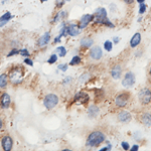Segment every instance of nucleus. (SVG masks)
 <instances>
[{
	"label": "nucleus",
	"instance_id": "f257e3e1",
	"mask_svg": "<svg viewBox=\"0 0 151 151\" xmlns=\"http://www.w3.org/2000/svg\"><path fill=\"white\" fill-rule=\"evenodd\" d=\"M94 21L93 24L97 26H104L108 28H115V24L108 17V11L105 7L100 6L94 11Z\"/></svg>",
	"mask_w": 151,
	"mask_h": 151
},
{
	"label": "nucleus",
	"instance_id": "f03ea898",
	"mask_svg": "<svg viewBox=\"0 0 151 151\" xmlns=\"http://www.w3.org/2000/svg\"><path fill=\"white\" fill-rule=\"evenodd\" d=\"M107 140V136L103 131L101 130H94L89 133L86 140V146L89 148H97L102 143H105Z\"/></svg>",
	"mask_w": 151,
	"mask_h": 151
},
{
	"label": "nucleus",
	"instance_id": "7ed1b4c3",
	"mask_svg": "<svg viewBox=\"0 0 151 151\" xmlns=\"http://www.w3.org/2000/svg\"><path fill=\"white\" fill-rule=\"evenodd\" d=\"M131 101V95L129 92H120L115 96L114 99V105H115L116 108L118 109H123L125 107L128 106V104Z\"/></svg>",
	"mask_w": 151,
	"mask_h": 151
},
{
	"label": "nucleus",
	"instance_id": "20e7f679",
	"mask_svg": "<svg viewBox=\"0 0 151 151\" xmlns=\"http://www.w3.org/2000/svg\"><path fill=\"white\" fill-rule=\"evenodd\" d=\"M23 73L24 69L22 67H15L13 68L9 73V80L13 85H19L23 80Z\"/></svg>",
	"mask_w": 151,
	"mask_h": 151
},
{
	"label": "nucleus",
	"instance_id": "39448f33",
	"mask_svg": "<svg viewBox=\"0 0 151 151\" xmlns=\"http://www.w3.org/2000/svg\"><path fill=\"white\" fill-rule=\"evenodd\" d=\"M58 102H60V99H58V97L57 96V95L53 94V93H50V94H47L45 96L42 103H43L45 108L47 109V110L50 111L58 106Z\"/></svg>",
	"mask_w": 151,
	"mask_h": 151
},
{
	"label": "nucleus",
	"instance_id": "423d86ee",
	"mask_svg": "<svg viewBox=\"0 0 151 151\" xmlns=\"http://www.w3.org/2000/svg\"><path fill=\"white\" fill-rule=\"evenodd\" d=\"M138 100H139L140 104L143 106H148L151 104V89L145 87L142 88L139 92H138Z\"/></svg>",
	"mask_w": 151,
	"mask_h": 151
},
{
	"label": "nucleus",
	"instance_id": "0eeeda50",
	"mask_svg": "<svg viewBox=\"0 0 151 151\" xmlns=\"http://www.w3.org/2000/svg\"><path fill=\"white\" fill-rule=\"evenodd\" d=\"M136 83V76L134 74L133 72H127L125 73V75H124V77L122 78V82H121V84H122V86L124 88H126V89H130V88H132L134 85H135Z\"/></svg>",
	"mask_w": 151,
	"mask_h": 151
},
{
	"label": "nucleus",
	"instance_id": "6e6552de",
	"mask_svg": "<svg viewBox=\"0 0 151 151\" xmlns=\"http://www.w3.org/2000/svg\"><path fill=\"white\" fill-rule=\"evenodd\" d=\"M89 58L92 62H99L103 58V50L99 45H93L89 50Z\"/></svg>",
	"mask_w": 151,
	"mask_h": 151
},
{
	"label": "nucleus",
	"instance_id": "1a4fd4ad",
	"mask_svg": "<svg viewBox=\"0 0 151 151\" xmlns=\"http://www.w3.org/2000/svg\"><path fill=\"white\" fill-rule=\"evenodd\" d=\"M94 21V14L91 13H86L84 15L81 16V18L78 21V26L81 30H84L87 27H89V25L91 23H93Z\"/></svg>",
	"mask_w": 151,
	"mask_h": 151
},
{
	"label": "nucleus",
	"instance_id": "9d476101",
	"mask_svg": "<svg viewBox=\"0 0 151 151\" xmlns=\"http://www.w3.org/2000/svg\"><path fill=\"white\" fill-rule=\"evenodd\" d=\"M110 75L112 77V79L115 80V81L121 79V78H122V75H123L122 65H121V64H115V65H112V68L110 70Z\"/></svg>",
	"mask_w": 151,
	"mask_h": 151
},
{
	"label": "nucleus",
	"instance_id": "9b49d317",
	"mask_svg": "<svg viewBox=\"0 0 151 151\" xmlns=\"http://www.w3.org/2000/svg\"><path fill=\"white\" fill-rule=\"evenodd\" d=\"M90 101V96L87 92L80 91L75 94L74 102L76 104H87Z\"/></svg>",
	"mask_w": 151,
	"mask_h": 151
},
{
	"label": "nucleus",
	"instance_id": "f8f14e48",
	"mask_svg": "<svg viewBox=\"0 0 151 151\" xmlns=\"http://www.w3.org/2000/svg\"><path fill=\"white\" fill-rule=\"evenodd\" d=\"M82 30L78 26V22H69L68 23V35L70 37H77L81 35Z\"/></svg>",
	"mask_w": 151,
	"mask_h": 151
},
{
	"label": "nucleus",
	"instance_id": "ddd939ff",
	"mask_svg": "<svg viewBox=\"0 0 151 151\" xmlns=\"http://www.w3.org/2000/svg\"><path fill=\"white\" fill-rule=\"evenodd\" d=\"M117 120L122 124H127L132 120V114L127 110H122L117 114Z\"/></svg>",
	"mask_w": 151,
	"mask_h": 151
},
{
	"label": "nucleus",
	"instance_id": "4468645a",
	"mask_svg": "<svg viewBox=\"0 0 151 151\" xmlns=\"http://www.w3.org/2000/svg\"><path fill=\"white\" fill-rule=\"evenodd\" d=\"M138 119H139L140 123L142 125H144L145 127L150 128L151 127V113L150 112H141L138 116Z\"/></svg>",
	"mask_w": 151,
	"mask_h": 151
},
{
	"label": "nucleus",
	"instance_id": "2eb2a0df",
	"mask_svg": "<svg viewBox=\"0 0 151 151\" xmlns=\"http://www.w3.org/2000/svg\"><path fill=\"white\" fill-rule=\"evenodd\" d=\"M10 104H11V98L9 96V94L6 93V92L2 93L1 96H0V108L2 110H7L10 107Z\"/></svg>",
	"mask_w": 151,
	"mask_h": 151
},
{
	"label": "nucleus",
	"instance_id": "dca6fc26",
	"mask_svg": "<svg viewBox=\"0 0 151 151\" xmlns=\"http://www.w3.org/2000/svg\"><path fill=\"white\" fill-rule=\"evenodd\" d=\"M50 40H52V35L50 31H47L37 40V47L40 48L45 47L50 42Z\"/></svg>",
	"mask_w": 151,
	"mask_h": 151
},
{
	"label": "nucleus",
	"instance_id": "f3484780",
	"mask_svg": "<svg viewBox=\"0 0 151 151\" xmlns=\"http://www.w3.org/2000/svg\"><path fill=\"white\" fill-rule=\"evenodd\" d=\"M1 147L5 151H10L13 147V140L9 135H5L1 139Z\"/></svg>",
	"mask_w": 151,
	"mask_h": 151
},
{
	"label": "nucleus",
	"instance_id": "a211bd4d",
	"mask_svg": "<svg viewBox=\"0 0 151 151\" xmlns=\"http://www.w3.org/2000/svg\"><path fill=\"white\" fill-rule=\"evenodd\" d=\"M87 114H88V116H89V118H91V119L97 118L100 114V107L96 104L90 105L87 108Z\"/></svg>",
	"mask_w": 151,
	"mask_h": 151
},
{
	"label": "nucleus",
	"instance_id": "6ab92c4d",
	"mask_svg": "<svg viewBox=\"0 0 151 151\" xmlns=\"http://www.w3.org/2000/svg\"><path fill=\"white\" fill-rule=\"evenodd\" d=\"M80 45L83 50H90L94 45V40L91 36H84L80 40Z\"/></svg>",
	"mask_w": 151,
	"mask_h": 151
},
{
	"label": "nucleus",
	"instance_id": "aec40b11",
	"mask_svg": "<svg viewBox=\"0 0 151 151\" xmlns=\"http://www.w3.org/2000/svg\"><path fill=\"white\" fill-rule=\"evenodd\" d=\"M141 41H142V35L140 32H135L132 35V37H131L129 45H130L131 48H136L139 47Z\"/></svg>",
	"mask_w": 151,
	"mask_h": 151
},
{
	"label": "nucleus",
	"instance_id": "412c9836",
	"mask_svg": "<svg viewBox=\"0 0 151 151\" xmlns=\"http://www.w3.org/2000/svg\"><path fill=\"white\" fill-rule=\"evenodd\" d=\"M11 18H12L11 12L6 11L5 13L2 14V15L0 16V27H3L4 25H6V24L10 21Z\"/></svg>",
	"mask_w": 151,
	"mask_h": 151
},
{
	"label": "nucleus",
	"instance_id": "4be33fe9",
	"mask_svg": "<svg viewBox=\"0 0 151 151\" xmlns=\"http://www.w3.org/2000/svg\"><path fill=\"white\" fill-rule=\"evenodd\" d=\"M8 79H9V76L5 74V73L0 75V89H4V88L7 87Z\"/></svg>",
	"mask_w": 151,
	"mask_h": 151
},
{
	"label": "nucleus",
	"instance_id": "5701e85b",
	"mask_svg": "<svg viewBox=\"0 0 151 151\" xmlns=\"http://www.w3.org/2000/svg\"><path fill=\"white\" fill-rule=\"evenodd\" d=\"M55 52L57 53L58 57L65 58V55H67V53H68V50H67V48L64 47V45H60V47H58L57 48H55Z\"/></svg>",
	"mask_w": 151,
	"mask_h": 151
},
{
	"label": "nucleus",
	"instance_id": "b1692460",
	"mask_svg": "<svg viewBox=\"0 0 151 151\" xmlns=\"http://www.w3.org/2000/svg\"><path fill=\"white\" fill-rule=\"evenodd\" d=\"M113 45H114L113 41L107 40H105V41H104V43H103V48H104L105 50H106V52H111L112 50H113Z\"/></svg>",
	"mask_w": 151,
	"mask_h": 151
},
{
	"label": "nucleus",
	"instance_id": "393cba45",
	"mask_svg": "<svg viewBox=\"0 0 151 151\" xmlns=\"http://www.w3.org/2000/svg\"><path fill=\"white\" fill-rule=\"evenodd\" d=\"M82 64V58L80 57V55H74V57L72 58V60H70V65H72V67H74V65H79Z\"/></svg>",
	"mask_w": 151,
	"mask_h": 151
},
{
	"label": "nucleus",
	"instance_id": "a878e982",
	"mask_svg": "<svg viewBox=\"0 0 151 151\" xmlns=\"http://www.w3.org/2000/svg\"><path fill=\"white\" fill-rule=\"evenodd\" d=\"M60 21H63L62 20V17H60V11H58V12H55V15L52 16V20H50V24H58V22H60Z\"/></svg>",
	"mask_w": 151,
	"mask_h": 151
},
{
	"label": "nucleus",
	"instance_id": "bb28decb",
	"mask_svg": "<svg viewBox=\"0 0 151 151\" xmlns=\"http://www.w3.org/2000/svg\"><path fill=\"white\" fill-rule=\"evenodd\" d=\"M147 11V4L146 3H141L138 5V14L139 15H144Z\"/></svg>",
	"mask_w": 151,
	"mask_h": 151
},
{
	"label": "nucleus",
	"instance_id": "cd10ccee",
	"mask_svg": "<svg viewBox=\"0 0 151 151\" xmlns=\"http://www.w3.org/2000/svg\"><path fill=\"white\" fill-rule=\"evenodd\" d=\"M58 55H57V53H55V52L52 53V55H50V58H47V64L53 65L55 63L58 62Z\"/></svg>",
	"mask_w": 151,
	"mask_h": 151
},
{
	"label": "nucleus",
	"instance_id": "c85d7f7f",
	"mask_svg": "<svg viewBox=\"0 0 151 151\" xmlns=\"http://www.w3.org/2000/svg\"><path fill=\"white\" fill-rule=\"evenodd\" d=\"M90 78V74L89 73H84L81 77L79 78V80H78V82L79 83H87V81L89 80Z\"/></svg>",
	"mask_w": 151,
	"mask_h": 151
},
{
	"label": "nucleus",
	"instance_id": "c756f323",
	"mask_svg": "<svg viewBox=\"0 0 151 151\" xmlns=\"http://www.w3.org/2000/svg\"><path fill=\"white\" fill-rule=\"evenodd\" d=\"M19 55H21L24 58H29L30 57V52H28L27 48H22V50H19Z\"/></svg>",
	"mask_w": 151,
	"mask_h": 151
},
{
	"label": "nucleus",
	"instance_id": "7c9ffc66",
	"mask_svg": "<svg viewBox=\"0 0 151 151\" xmlns=\"http://www.w3.org/2000/svg\"><path fill=\"white\" fill-rule=\"evenodd\" d=\"M68 68H69V65L68 64H60L58 65V70H60V72H63V73L67 72Z\"/></svg>",
	"mask_w": 151,
	"mask_h": 151
},
{
	"label": "nucleus",
	"instance_id": "2f4dec72",
	"mask_svg": "<svg viewBox=\"0 0 151 151\" xmlns=\"http://www.w3.org/2000/svg\"><path fill=\"white\" fill-rule=\"evenodd\" d=\"M65 0H55V7L58 9H62L63 6L65 5Z\"/></svg>",
	"mask_w": 151,
	"mask_h": 151
},
{
	"label": "nucleus",
	"instance_id": "473e14b6",
	"mask_svg": "<svg viewBox=\"0 0 151 151\" xmlns=\"http://www.w3.org/2000/svg\"><path fill=\"white\" fill-rule=\"evenodd\" d=\"M121 147H122L123 150H129L130 149V144H129V142H127V141H122L121 142Z\"/></svg>",
	"mask_w": 151,
	"mask_h": 151
},
{
	"label": "nucleus",
	"instance_id": "72a5a7b5",
	"mask_svg": "<svg viewBox=\"0 0 151 151\" xmlns=\"http://www.w3.org/2000/svg\"><path fill=\"white\" fill-rule=\"evenodd\" d=\"M60 17H62V20H65L68 18V16H69V13L65 10H60Z\"/></svg>",
	"mask_w": 151,
	"mask_h": 151
},
{
	"label": "nucleus",
	"instance_id": "f704fd0d",
	"mask_svg": "<svg viewBox=\"0 0 151 151\" xmlns=\"http://www.w3.org/2000/svg\"><path fill=\"white\" fill-rule=\"evenodd\" d=\"M23 63H24L25 65H27L33 67V60H31L30 58H24V60H23Z\"/></svg>",
	"mask_w": 151,
	"mask_h": 151
},
{
	"label": "nucleus",
	"instance_id": "c9c22d12",
	"mask_svg": "<svg viewBox=\"0 0 151 151\" xmlns=\"http://www.w3.org/2000/svg\"><path fill=\"white\" fill-rule=\"evenodd\" d=\"M18 53H19V50H16V48H13V50H12L11 52L6 55V57H7V58H10V57H13V55H18Z\"/></svg>",
	"mask_w": 151,
	"mask_h": 151
},
{
	"label": "nucleus",
	"instance_id": "e433bc0d",
	"mask_svg": "<svg viewBox=\"0 0 151 151\" xmlns=\"http://www.w3.org/2000/svg\"><path fill=\"white\" fill-rule=\"evenodd\" d=\"M73 81V78L72 77H65L64 80H63V84L64 85H69L70 84V82Z\"/></svg>",
	"mask_w": 151,
	"mask_h": 151
},
{
	"label": "nucleus",
	"instance_id": "4c0bfd02",
	"mask_svg": "<svg viewBox=\"0 0 151 151\" xmlns=\"http://www.w3.org/2000/svg\"><path fill=\"white\" fill-rule=\"evenodd\" d=\"M143 55V50H137L134 53V55H135V58H141Z\"/></svg>",
	"mask_w": 151,
	"mask_h": 151
},
{
	"label": "nucleus",
	"instance_id": "58836bf2",
	"mask_svg": "<svg viewBox=\"0 0 151 151\" xmlns=\"http://www.w3.org/2000/svg\"><path fill=\"white\" fill-rule=\"evenodd\" d=\"M60 41H62V36H60V35H58V36H55V37L53 38V43H55V45L60 43Z\"/></svg>",
	"mask_w": 151,
	"mask_h": 151
},
{
	"label": "nucleus",
	"instance_id": "ea45409f",
	"mask_svg": "<svg viewBox=\"0 0 151 151\" xmlns=\"http://www.w3.org/2000/svg\"><path fill=\"white\" fill-rule=\"evenodd\" d=\"M120 40H121V38L119 37V36H114V37L112 38V41H113L114 45H118V43L120 42Z\"/></svg>",
	"mask_w": 151,
	"mask_h": 151
},
{
	"label": "nucleus",
	"instance_id": "a19ab883",
	"mask_svg": "<svg viewBox=\"0 0 151 151\" xmlns=\"http://www.w3.org/2000/svg\"><path fill=\"white\" fill-rule=\"evenodd\" d=\"M122 1L126 4V5H133L134 2H135L136 0H122Z\"/></svg>",
	"mask_w": 151,
	"mask_h": 151
},
{
	"label": "nucleus",
	"instance_id": "79ce46f5",
	"mask_svg": "<svg viewBox=\"0 0 151 151\" xmlns=\"http://www.w3.org/2000/svg\"><path fill=\"white\" fill-rule=\"evenodd\" d=\"M129 150H130V151H138V150H139V145H138V144H134L133 146H131Z\"/></svg>",
	"mask_w": 151,
	"mask_h": 151
},
{
	"label": "nucleus",
	"instance_id": "37998d69",
	"mask_svg": "<svg viewBox=\"0 0 151 151\" xmlns=\"http://www.w3.org/2000/svg\"><path fill=\"white\" fill-rule=\"evenodd\" d=\"M110 10L112 11V12H115L116 11V9H117V6H116V4H114V3H112V4H110Z\"/></svg>",
	"mask_w": 151,
	"mask_h": 151
},
{
	"label": "nucleus",
	"instance_id": "c03bdc74",
	"mask_svg": "<svg viewBox=\"0 0 151 151\" xmlns=\"http://www.w3.org/2000/svg\"><path fill=\"white\" fill-rule=\"evenodd\" d=\"M142 20H143V15H139V17H138L137 21H138V22H142Z\"/></svg>",
	"mask_w": 151,
	"mask_h": 151
},
{
	"label": "nucleus",
	"instance_id": "a18cd8bd",
	"mask_svg": "<svg viewBox=\"0 0 151 151\" xmlns=\"http://www.w3.org/2000/svg\"><path fill=\"white\" fill-rule=\"evenodd\" d=\"M146 0H136V2H137L138 4H141V3H145Z\"/></svg>",
	"mask_w": 151,
	"mask_h": 151
},
{
	"label": "nucleus",
	"instance_id": "49530a36",
	"mask_svg": "<svg viewBox=\"0 0 151 151\" xmlns=\"http://www.w3.org/2000/svg\"><path fill=\"white\" fill-rule=\"evenodd\" d=\"M3 128V121H2V119L0 118V130Z\"/></svg>",
	"mask_w": 151,
	"mask_h": 151
},
{
	"label": "nucleus",
	"instance_id": "de8ad7c7",
	"mask_svg": "<svg viewBox=\"0 0 151 151\" xmlns=\"http://www.w3.org/2000/svg\"><path fill=\"white\" fill-rule=\"evenodd\" d=\"M148 74H149V77L151 78V65H150V68H149V70H148Z\"/></svg>",
	"mask_w": 151,
	"mask_h": 151
},
{
	"label": "nucleus",
	"instance_id": "09e8293b",
	"mask_svg": "<svg viewBox=\"0 0 151 151\" xmlns=\"http://www.w3.org/2000/svg\"><path fill=\"white\" fill-rule=\"evenodd\" d=\"M40 1L41 2V3H45V2H47V0H40Z\"/></svg>",
	"mask_w": 151,
	"mask_h": 151
},
{
	"label": "nucleus",
	"instance_id": "8fccbe9b",
	"mask_svg": "<svg viewBox=\"0 0 151 151\" xmlns=\"http://www.w3.org/2000/svg\"><path fill=\"white\" fill-rule=\"evenodd\" d=\"M64 151H70V149H69V148H65V149H63Z\"/></svg>",
	"mask_w": 151,
	"mask_h": 151
},
{
	"label": "nucleus",
	"instance_id": "3c124183",
	"mask_svg": "<svg viewBox=\"0 0 151 151\" xmlns=\"http://www.w3.org/2000/svg\"><path fill=\"white\" fill-rule=\"evenodd\" d=\"M70 0H65V2H70Z\"/></svg>",
	"mask_w": 151,
	"mask_h": 151
},
{
	"label": "nucleus",
	"instance_id": "603ef678",
	"mask_svg": "<svg viewBox=\"0 0 151 151\" xmlns=\"http://www.w3.org/2000/svg\"><path fill=\"white\" fill-rule=\"evenodd\" d=\"M1 1H2V2H5V1H6V0H1Z\"/></svg>",
	"mask_w": 151,
	"mask_h": 151
}]
</instances>
